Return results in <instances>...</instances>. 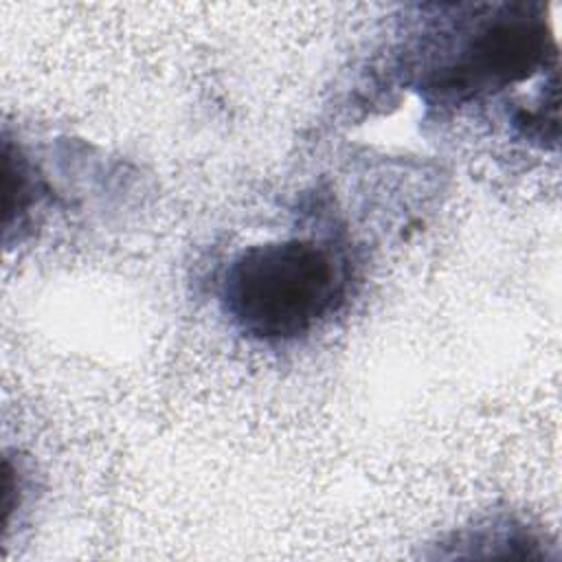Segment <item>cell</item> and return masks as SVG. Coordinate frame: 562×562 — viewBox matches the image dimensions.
<instances>
[{
  "mask_svg": "<svg viewBox=\"0 0 562 562\" xmlns=\"http://www.w3.org/2000/svg\"><path fill=\"white\" fill-rule=\"evenodd\" d=\"M345 296V272L314 239H283L241 250L226 268L222 303L257 340H294L312 331Z\"/></svg>",
  "mask_w": 562,
  "mask_h": 562,
  "instance_id": "6da1fadb",
  "label": "cell"
},
{
  "mask_svg": "<svg viewBox=\"0 0 562 562\" xmlns=\"http://www.w3.org/2000/svg\"><path fill=\"white\" fill-rule=\"evenodd\" d=\"M468 20V37L454 53H446L439 66L428 70L422 83L439 99L465 101L479 92L503 88L527 77L544 55V26L531 15V7L503 4Z\"/></svg>",
  "mask_w": 562,
  "mask_h": 562,
  "instance_id": "7a4b0ae2",
  "label": "cell"
}]
</instances>
